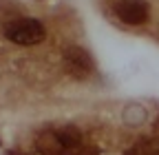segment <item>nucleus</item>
I'll list each match as a JSON object with an SVG mask.
<instances>
[{
    "instance_id": "4",
    "label": "nucleus",
    "mask_w": 159,
    "mask_h": 155,
    "mask_svg": "<svg viewBox=\"0 0 159 155\" xmlns=\"http://www.w3.org/2000/svg\"><path fill=\"white\" fill-rule=\"evenodd\" d=\"M57 140H60V142H62V144H64L66 148H73V146H75V144L80 142V138H77V135H75V133H73L71 129H66V131H62V133H60V135H57Z\"/></svg>"
},
{
    "instance_id": "3",
    "label": "nucleus",
    "mask_w": 159,
    "mask_h": 155,
    "mask_svg": "<svg viewBox=\"0 0 159 155\" xmlns=\"http://www.w3.org/2000/svg\"><path fill=\"white\" fill-rule=\"evenodd\" d=\"M64 60L69 64V69L77 75H84L89 71H93V60H91V55L84 51V49H80V47H69L66 53H64Z\"/></svg>"
},
{
    "instance_id": "2",
    "label": "nucleus",
    "mask_w": 159,
    "mask_h": 155,
    "mask_svg": "<svg viewBox=\"0 0 159 155\" xmlns=\"http://www.w3.org/2000/svg\"><path fill=\"white\" fill-rule=\"evenodd\" d=\"M115 13L126 25H144L148 20V2L146 0H119Z\"/></svg>"
},
{
    "instance_id": "1",
    "label": "nucleus",
    "mask_w": 159,
    "mask_h": 155,
    "mask_svg": "<svg viewBox=\"0 0 159 155\" xmlns=\"http://www.w3.org/2000/svg\"><path fill=\"white\" fill-rule=\"evenodd\" d=\"M44 25L35 20V18H18V20L7 22L5 27V38L16 45H22V47H33L38 42L44 40Z\"/></svg>"
}]
</instances>
